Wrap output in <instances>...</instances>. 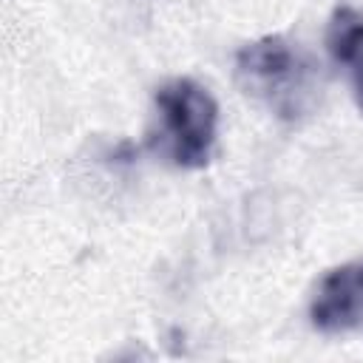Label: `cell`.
Masks as SVG:
<instances>
[{"label": "cell", "mask_w": 363, "mask_h": 363, "mask_svg": "<svg viewBox=\"0 0 363 363\" xmlns=\"http://www.w3.org/2000/svg\"><path fill=\"white\" fill-rule=\"evenodd\" d=\"M326 48L332 60L346 71L354 102L363 111V11L352 6L335 9L326 26Z\"/></svg>", "instance_id": "cell-4"}, {"label": "cell", "mask_w": 363, "mask_h": 363, "mask_svg": "<svg viewBox=\"0 0 363 363\" xmlns=\"http://www.w3.org/2000/svg\"><path fill=\"white\" fill-rule=\"evenodd\" d=\"M218 133V105L196 79L176 77L153 96L150 145L159 156L182 170L210 164Z\"/></svg>", "instance_id": "cell-2"}, {"label": "cell", "mask_w": 363, "mask_h": 363, "mask_svg": "<svg viewBox=\"0 0 363 363\" xmlns=\"http://www.w3.org/2000/svg\"><path fill=\"white\" fill-rule=\"evenodd\" d=\"M309 323L323 335L363 332V258L320 275L309 298Z\"/></svg>", "instance_id": "cell-3"}, {"label": "cell", "mask_w": 363, "mask_h": 363, "mask_svg": "<svg viewBox=\"0 0 363 363\" xmlns=\"http://www.w3.org/2000/svg\"><path fill=\"white\" fill-rule=\"evenodd\" d=\"M241 91L284 122L309 116L320 96V71L306 48L284 34H267L235 54Z\"/></svg>", "instance_id": "cell-1"}]
</instances>
